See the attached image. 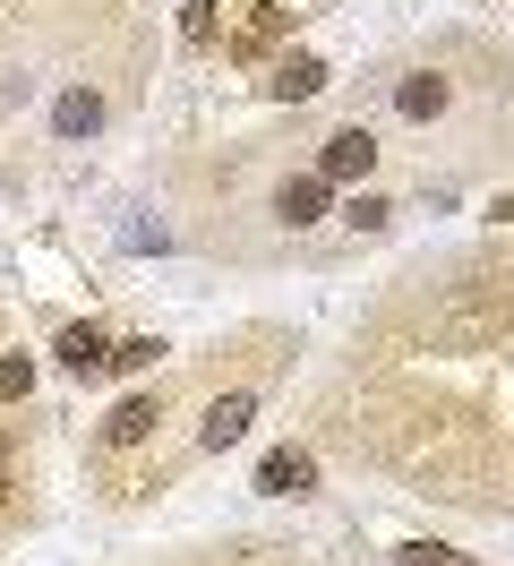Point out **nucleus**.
I'll list each match as a JSON object with an SVG mask.
<instances>
[{
    "label": "nucleus",
    "mask_w": 514,
    "mask_h": 566,
    "mask_svg": "<svg viewBox=\"0 0 514 566\" xmlns=\"http://www.w3.org/2000/svg\"><path fill=\"white\" fill-rule=\"evenodd\" d=\"M317 180H335V189H360V180L377 172V138L369 129H335V138L317 146V164H308Z\"/></svg>",
    "instance_id": "nucleus-1"
},
{
    "label": "nucleus",
    "mask_w": 514,
    "mask_h": 566,
    "mask_svg": "<svg viewBox=\"0 0 514 566\" xmlns=\"http://www.w3.org/2000/svg\"><path fill=\"white\" fill-rule=\"evenodd\" d=\"M95 129H103V86L69 77L61 95H52V138H61V146H86Z\"/></svg>",
    "instance_id": "nucleus-2"
},
{
    "label": "nucleus",
    "mask_w": 514,
    "mask_h": 566,
    "mask_svg": "<svg viewBox=\"0 0 514 566\" xmlns=\"http://www.w3.org/2000/svg\"><path fill=\"white\" fill-rule=\"evenodd\" d=\"M249 421H258V395H249V387L214 395V403H206V429H198V447H206V455H223V447H240V438H249Z\"/></svg>",
    "instance_id": "nucleus-3"
},
{
    "label": "nucleus",
    "mask_w": 514,
    "mask_h": 566,
    "mask_svg": "<svg viewBox=\"0 0 514 566\" xmlns=\"http://www.w3.org/2000/svg\"><path fill=\"white\" fill-rule=\"evenodd\" d=\"M274 214H283L292 232H308V223H326V214H335V180H317V172H292L283 189H274Z\"/></svg>",
    "instance_id": "nucleus-4"
},
{
    "label": "nucleus",
    "mask_w": 514,
    "mask_h": 566,
    "mask_svg": "<svg viewBox=\"0 0 514 566\" xmlns=\"http://www.w3.org/2000/svg\"><path fill=\"white\" fill-rule=\"evenodd\" d=\"M258 490L266 497H308L317 490V455H308V447H274V455L258 463Z\"/></svg>",
    "instance_id": "nucleus-5"
},
{
    "label": "nucleus",
    "mask_w": 514,
    "mask_h": 566,
    "mask_svg": "<svg viewBox=\"0 0 514 566\" xmlns=\"http://www.w3.org/2000/svg\"><path fill=\"white\" fill-rule=\"evenodd\" d=\"M52 353H61V369H77V378H103V369H112V335H103L95 318H77V326H61Z\"/></svg>",
    "instance_id": "nucleus-6"
},
{
    "label": "nucleus",
    "mask_w": 514,
    "mask_h": 566,
    "mask_svg": "<svg viewBox=\"0 0 514 566\" xmlns=\"http://www.w3.org/2000/svg\"><path fill=\"white\" fill-rule=\"evenodd\" d=\"M155 421H164V403H155V395H129V403L103 421V447H146V438H155Z\"/></svg>",
    "instance_id": "nucleus-7"
},
{
    "label": "nucleus",
    "mask_w": 514,
    "mask_h": 566,
    "mask_svg": "<svg viewBox=\"0 0 514 566\" xmlns=\"http://www.w3.org/2000/svg\"><path fill=\"white\" fill-rule=\"evenodd\" d=\"M445 104H454V86H445V77H429V70H411L403 86H395V112H403V120H438Z\"/></svg>",
    "instance_id": "nucleus-8"
},
{
    "label": "nucleus",
    "mask_w": 514,
    "mask_h": 566,
    "mask_svg": "<svg viewBox=\"0 0 514 566\" xmlns=\"http://www.w3.org/2000/svg\"><path fill=\"white\" fill-rule=\"evenodd\" d=\"M266 86L283 95V104H308V95H326V61H317V52H292V61L266 77Z\"/></svg>",
    "instance_id": "nucleus-9"
},
{
    "label": "nucleus",
    "mask_w": 514,
    "mask_h": 566,
    "mask_svg": "<svg viewBox=\"0 0 514 566\" xmlns=\"http://www.w3.org/2000/svg\"><path fill=\"white\" fill-rule=\"evenodd\" d=\"M343 223H352V232H386V223H395V207H386L377 189H352V198H343Z\"/></svg>",
    "instance_id": "nucleus-10"
},
{
    "label": "nucleus",
    "mask_w": 514,
    "mask_h": 566,
    "mask_svg": "<svg viewBox=\"0 0 514 566\" xmlns=\"http://www.w3.org/2000/svg\"><path fill=\"white\" fill-rule=\"evenodd\" d=\"M34 395V360L18 353V360H0V403H27Z\"/></svg>",
    "instance_id": "nucleus-11"
},
{
    "label": "nucleus",
    "mask_w": 514,
    "mask_h": 566,
    "mask_svg": "<svg viewBox=\"0 0 514 566\" xmlns=\"http://www.w3.org/2000/svg\"><path fill=\"white\" fill-rule=\"evenodd\" d=\"M155 353H164V344H155V335H129V344H112V369H155Z\"/></svg>",
    "instance_id": "nucleus-12"
},
{
    "label": "nucleus",
    "mask_w": 514,
    "mask_h": 566,
    "mask_svg": "<svg viewBox=\"0 0 514 566\" xmlns=\"http://www.w3.org/2000/svg\"><path fill=\"white\" fill-rule=\"evenodd\" d=\"M403 566H472V558H454L445 541H411V549H403Z\"/></svg>",
    "instance_id": "nucleus-13"
},
{
    "label": "nucleus",
    "mask_w": 514,
    "mask_h": 566,
    "mask_svg": "<svg viewBox=\"0 0 514 566\" xmlns=\"http://www.w3.org/2000/svg\"><path fill=\"white\" fill-rule=\"evenodd\" d=\"M283 35V9H258V18H249V35H240V52H258V43H274Z\"/></svg>",
    "instance_id": "nucleus-14"
},
{
    "label": "nucleus",
    "mask_w": 514,
    "mask_h": 566,
    "mask_svg": "<svg viewBox=\"0 0 514 566\" xmlns=\"http://www.w3.org/2000/svg\"><path fill=\"white\" fill-rule=\"evenodd\" d=\"M180 35H189V43H214V9H206V0H189V18H180Z\"/></svg>",
    "instance_id": "nucleus-15"
},
{
    "label": "nucleus",
    "mask_w": 514,
    "mask_h": 566,
    "mask_svg": "<svg viewBox=\"0 0 514 566\" xmlns=\"http://www.w3.org/2000/svg\"><path fill=\"white\" fill-rule=\"evenodd\" d=\"M489 214H497V223H514V198H497V207H489Z\"/></svg>",
    "instance_id": "nucleus-16"
}]
</instances>
